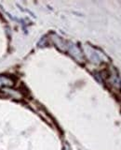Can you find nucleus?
<instances>
[{"mask_svg": "<svg viewBox=\"0 0 121 150\" xmlns=\"http://www.w3.org/2000/svg\"><path fill=\"white\" fill-rule=\"evenodd\" d=\"M10 83H12L10 80H8V78H0V86H2V84H10Z\"/></svg>", "mask_w": 121, "mask_h": 150, "instance_id": "1", "label": "nucleus"}]
</instances>
